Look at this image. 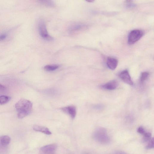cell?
Wrapping results in <instances>:
<instances>
[{
  "instance_id": "cell-4",
  "label": "cell",
  "mask_w": 154,
  "mask_h": 154,
  "mask_svg": "<svg viewBox=\"0 0 154 154\" xmlns=\"http://www.w3.org/2000/svg\"><path fill=\"white\" fill-rule=\"evenodd\" d=\"M38 31L41 36L44 39L51 41L53 40V37L48 34L46 24L43 21H41L38 24Z\"/></svg>"
},
{
  "instance_id": "cell-9",
  "label": "cell",
  "mask_w": 154,
  "mask_h": 154,
  "mask_svg": "<svg viewBox=\"0 0 154 154\" xmlns=\"http://www.w3.org/2000/svg\"><path fill=\"white\" fill-rule=\"evenodd\" d=\"M33 128L36 131L40 132L45 134L50 135L52 134L49 129L44 127L35 125L33 126Z\"/></svg>"
},
{
  "instance_id": "cell-3",
  "label": "cell",
  "mask_w": 154,
  "mask_h": 154,
  "mask_svg": "<svg viewBox=\"0 0 154 154\" xmlns=\"http://www.w3.org/2000/svg\"><path fill=\"white\" fill-rule=\"evenodd\" d=\"M144 34V32L141 30H135L132 31L129 35L128 44L130 45L134 44L140 39Z\"/></svg>"
},
{
  "instance_id": "cell-17",
  "label": "cell",
  "mask_w": 154,
  "mask_h": 154,
  "mask_svg": "<svg viewBox=\"0 0 154 154\" xmlns=\"http://www.w3.org/2000/svg\"><path fill=\"white\" fill-rule=\"evenodd\" d=\"M143 135L144 139L145 140L148 141L150 139L151 134L150 133L145 132Z\"/></svg>"
},
{
  "instance_id": "cell-5",
  "label": "cell",
  "mask_w": 154,
  "mask_h": 154,
  "mask_svg": "<svg viewBox=\"0 0 154 154\" xmlns=\"http://www.w3.org/2000/svg\"><path fill=\"white\" fill-rule=\"evenodd\" d=\"M57 148V146L55 144H49L41 148L40 152L42 154H53Z\"/></svg>"
},
{
  "instance_id": "cell-11",
  "label": "cell",
  "mask_w": 154,
  "mask_h": 154,
  "mask_svg": "<svg viewBox=\"0 0 154 154\" xmlns=\"http://www.w3.org/2000/svg\"><path fill=\"white\" fill-rule=\"evenodd\" d=\"M10 141L11 138L8 136H2L0 138L1 146L3 147H6L9 145Z\"/></svg>"
},
{
  "instance_id": "cell-14",
  "label": "cell",
  "mask_w": 154,
  "mask_h": 154,
  "mask_svg": "<svg viewBox=\"0 0 154 154\" xmlns=\"http://www.w3.org/2000/svg\"><path fill=\"white\" fill-rule=\"evenodd\" d=\"M149 73L147 72H144L142 73L140 77V81L143 82L146 80L148 78Z\"/></svg>"
},
{
  "instance_id": "cell-20",
  "label": "cell",
  "mask_w": 154,
  "mask_h": 154,
  "mask_svg": "<svg viewBox=\"0 0 154 154\" xmlns=\"http://www.w3.org/2000/svg\"><path fill=\"white\" fill-rule=\"evenodd\" d=\"M6 37V34H3L0 36V40L2 41L4 40Z\"/></svg>"
},
{
  "instance_id": "cell-22",
  "label": "cell",
  "mask_w": 154,
  "mask_h": 154,
  "mask_svg": "<svg viewBox=\"0 0 154 154\" xmlns=\"http://www.w3.org/2000/svg\"><path fill=\"white\" fill-rule=\"evenodd\" d=\"M95 0H86V1L89 3H92Z\"/></svg>"
},
{
  "instance_id": "cell-19",
  "label": "cell",
  "mask_w": 154,
  "mask_h": 154,
  "mask_svg": "<svg viewBox=\"0 0 154 154\" xmlns=\"http://www.w3.org/2000/svg\"><path fill=\"white\" fill-rule=\"evenodd\" d=\"M94 108L97 110H101L104 108V106L101 104H98L94 106Z\"/></svg>"
},
{
  "instance_id": "cell-1",
  "label": "cell",
  "mask_w": 154,
  "mask_h": 154,
  "mask_svg": "<svg viewBox=\"0 0 154 154\" xmlns=\"http://www.w3.org/2000/svg\"><path fill=\"white\" fill-rule=\"evenodd\" d=\"M32 108L33 104L30 101L25 99L20 100L15 104L18 118L22 119L27 116L31 113Z\"/></svg>"
},
{
  "instance_id": "cell-2",
  "label": "cell",
  "mask_w": 154,
  "mask_h": 154,
  "mask_svg": "<svg viewBox=\"0 0 154 154\" xmlns=\"http://www.w3.org/2000/svg\"><path fill=\"white\" fill-rule=\"evenodd\" d=\"M93 136L96 141L101 144H107L110 141L107 130L104 128H97L93 133Z\"/></svg>"
},
{
  "instance_id": "cell-10",
  "label": "cell",
  "mask_w": 154,
  "mask_h": 154,
  "mask_svg": "<svg viewBox=\"0 0 154 154\" xmlns=\"http://www.w3.org/2000/svg\"><path fill=\"white\" fill-rule=\"evenodd\" d=\"M118 64V60L115 58L109 57L107 61V64L108 67L111 70L116 68Z\"/></svg>"
},
{
  "instance_id": "cell-7",
  "label": "cell",
  "mask_w": 154,
  "mask_h": 154,
  "mask_svg": "<svg viewBox=\"0 0 154 154\" xmlns=\"http://www.w3.org/2000/svg\"><path fill=\"white\" fill-rule=\"evenodd\" d=\"M61 110L64 112L69 115L72 119L75 118L76 110L75 106H68L62 108Z\"/></svg>"
},
{
  "instance_id": "cell-15",
  "label": "cell",
  "mask_w": 154,
  "mask_h": 154,
  "mask_svg": "<svg viewBox=\"0 0 154 154\" xmlns=\"http://www.w3.org/2000/svg\"><path fill=\"white\" fill-rule=\"evenodd\" d=\"M83 27H84L83 25L82 24H78L72 26L71 29L73 31H76L81 29Z\"/></svg>"
},
{
  "instance_id": "cell-6",
  "label": "cell",
  "mask_w": 154,
  "mask_h": 154,
  "mask_svg": "<svg viewBox=\"0 0 154 154\" xmlns=\"http://www.w3.org/2000/svg\"><path fill=\"white\" fill-rule=\"evenodd\" d=\"M119 76L121 79L125 83L131 86L133 85V83L127 70H125L122 71L120 73Z\"/></svg>"
},
{
  "instance_id": "cell-8",
  "label": "cell",
  "mask_w": 154,
  "mask_h": 154,
  "mask_svg": "<svg viewBox=\"0 0 154 154\" xmlns=\"http://www.w3.org/2000/svg\"><path fill=\"white\" fill-rule=\"evenodd\" d=\"M118 85V83L117 81L113 80L102 85L101 87L105 90H113L116 89Z\"/></svg>"
},
{
  "instance_id": "cell-13",
  "label": "cell",
  "mask_w": 154,
  "mask_h": 154,
  "mask_svg": "<svg viewBox=\"0 0 154 154\" xmlns=\"http://www.w3.org/2000/svg\"><path fill=\"white\" fill-rule=\"evenodd\" d=\"M58 68V66L57 65H47L45 66L44 69L47 71H53L57 69Z\"/></svg>"
},
{
  "instance_id": "cell-16",
  "label": "cell",
  "mask_w": 154,
  "mask_h": 154,
  "mask_svg": "<svg viewBox=\"0 0 154 154\" xmlns=\"http://www.w3.org/2000/svg\"><path fill=\"white\" fill-rule=\"evenodd\" d=\"M146 148L147 149L154 148V137L149 140Z\"/></svg>"
},
{
  "instance_id": "cell-12",
  "label": "cell",
  "mask_w": 154,
  "mask_h": 154,
  "mask_svg": "<svg viewBox=\"0 0 154 154\" xmlns=\"http://www.w3.org/2000/svg\"><path fill=\"white\" fill-rule=\"evenodd\" d=\"M10 97L2 96L0 97V104L1 105H4L9 102L11 100Z\"/></svg>"
},
{
  "instance_id": "cell-21",
  "label": "cell",
  "mask_w": 154,
  "mask_h": 154,
  "mask_svg": "<svg viewBox=\"0 0 154 154\" xmlns=\"http://www.w3.org/2000/svg\"><path fill=\"white\" fill-rule=\"evenodd\" d=\"M6 89V87L3 86V85H2L1 84V90H4Z\"/></svg>"
},
{
  "instance_id": "cell-18",
  "label": "cell",
  "mask_w": 154,
  "mask_h": 154,
  "mask_svg": "<svg viewBox=\"0 0 154 154\" xmlns=\"http://www.w3.org/2000/svg\"><path fill=\"white\" fill-rule=\"evenodd\" d=\"M137 132L140 134H142L145 132L144 129L142 127H140L138 129Z\"/></svg>"
}]
</instances>
